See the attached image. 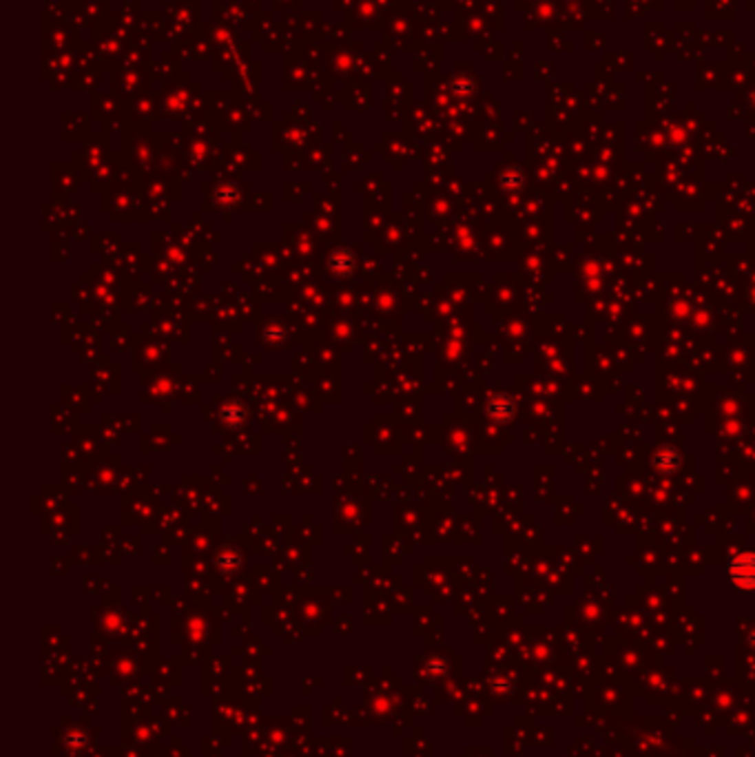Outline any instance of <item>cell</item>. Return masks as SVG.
I'll list each match as a JSON object with an SVG mask.
<instances>
[{"mask_svg":"<svg viewBox=\"0 0 755 757\" xmlns=\"http://www.w3.org/2000/svg\"><path fill=\"white\" fill-rule=\"evenodd\" d=\"M678 465H680V452L676 447H660L654 456V467L658 472L671 474V472H676Z\"/></svg>","mask_w":755,"mask_h":757,"instance_id":"2","label":"cell"},{"mask_svg":"<svg viewBox=\"0 0 755 757\" xmlns=\"http://www.w3.org/2000/svg\"><path fill=\"white\" fill-rule=\"evenodd\" d=\"M729 578L742 589H755V554H738L729 562Z\"/></svg>","mask_w":755,"mask_h":757,"instance_id":"1","label":"cell"},{"mask_svg":"<svg viewBox=\"0 0 755 757\" xmlns=\"http://www.w3.org/2000/svg\"><path fill=\"white\" fill-rule=\"evenodd\" d=\"M487 410L494 418H498V421H507V418H512V414H514V403H512V398L509 396L501 394V396H496V398L489 401Z\"/></svg>","mask_w":755,"mask_h":757,"instance_id":"3","label":"cell"}]
</instances>
